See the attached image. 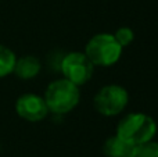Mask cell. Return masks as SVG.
<instances>
[{
  "label": "cell",
  "mask_w": 158,
  "mask_h": 157,
  "mask_svg": "<svg viewBox=\"0 0 158 157\" xmlns=\"http://www.w3.org/2000/svg\"><path fill=\"white\" fill-rule=\"evenodd\" d=\"M122 49L114 35L111 33H97L94 35L85 47V54L87 56L93 66L110 67L121 58Z\"/></svg>",
  "instance_id": "3"
},
{
  "label": "cell",
  "mask_w": 158,
  "mask_h": 157,
  "mask_svg": "<svg viewBox=\"0 0 158 157\" xmlns=\"http://www.w3.org/2000/svg\"><path fill=\"white\" fill-rule=\"evenodd\" d=\"M157 134V124L150 116L144 113H131L119 121L117 136L132 146L153 141Z\"/></svg>",
  "instance_id": "1"
},
{
  "label": "cell",
  "mask_w": 158,
  "mask_h": 157,
  "mask_svg": "<svg viewBox=\"0 0 158 157\" xmlns=\"http://www.w3.org/2000/svg\"><path fill=\"white\" fill-rule=\"evenodd\" d=\"M13 72L21 79H32L40 72V61L35 56H24L15 60Z\"/></svg>",
  "instance_id": "7"
},
{
  "label": "cell",
  "mask_w": 158,
  "mask_h": 157,
  "mask_svg": "<svg viewBox=\"0 0 158 157\" xmlns=\"http://www.w3.org/2000/svg\"><path fill=\"white\" fill-rule=\"evenodd\" d=\"M103 152L107 157H132L133 146L122 141L119 136L114 135L106 141Z\"/></svg>",
  "instance_id": "8"
},
{
  "label": "cell",
  "mask_w": 158,
  "mask_h": 157,
  "mask_svg": "<svg viewBox=\"0 0 158 157\" xmlns=\"http://www.w3.org/2000/svg\"><path fill=\"white\" fill-rule=\"evenodd\" d=\"M43 99L49 111L54 114H67L78 106L81 92L75 83L64 78L54 81L47 86Z\"/></svg>",
  "instance_id": "2"
},
{
  "label": "cell",
  "mask_w": 158,
  "mask_h": 157,
  "mask_svg": "<svg viewBox=\"0 0 158 157\" xmlns=\"http://www.w3.org/2000/svg\"><path fill=\"white\" fill-rule=\"evenodd\" d=\"M93 70H94L93 63L85 53L81 52L68 53L61 61V72L64 78L77 86L89 82L93 75Z\"/></svg>",
  "instance_id": "5"
},
{
  "label": "cell",
  "mask_w": 158,
  "mask_h": 157,
  "mask_svg": "<svg viewBox=\"0 0 158 157\" xmlns=\"http://www.w3.org/2000/svg\"><path fill=\"white\" fill-rule=\"evenodd\" d=\"M132 157H158V143L148 141L146 143L133 146Z\"/></svg>",
  "instance_id": "10"
},
{
  "label": "cell",
  "mask_w": 158,
  "mask_h": 157,
  "mask_svg": "<svg viewBox=\"0 0 158 157\" xmlns=\"http://www.w3.org/2000/svg\"><path fill=\"white\" fill-rule=\"evenodd\" d=\"M15 110L21 118L31 122L42 121L49 113L44 99L33 93H27L18 97L15 103Z\"/></svg>",
  "instance_id": "6"
},
{
  "label": "cell",
  "mask_w": 158,
  "mask_h": 157,
  "mask_svg": "<svg viewBox=\"0 0 158 157\" xmlns=\"http://www.w3.org/2000/svg\"><path fill=\"white\" fill-rule=\"evenodd\" d=\"M15 60V54L8 47L0 45V77H6L13 72Z\"/></svg>",
  "instance_id": "9"
},
{
  "label": "cell",
  "mask_w": 158,
  "mask_h": 157,
  "mask_svg": "<svg viewBox=\"0 0 158 157\" xmlns=\"http://www.w3.org/2000/svg\"><path fill=\"white\" fill-rule=\"evenodd\" d=\"M129 95L125 88L119 85H107L98 89L93 99V104L97 113L106 117H114L126 107Z\"/></svg>",
  "instance_id": "4"
},
{
  "label": "cell",
  "mask_w": 158,
  "mask_h": 157,
  "mask_svg": "<svg viewBox=\"0 0 158 157\" xmlns=\"http://www.w3.org/2000/svg\"><path fill=\"white\" fill-rule=\"evenodd\" d=\"M114 38L117 39V42L122 47H126V46H129V45L133 42L135 33H133V31H132L131 28L122 27V28H119V29L114 33Z\"/></svg>",
  "instance_id": "11"
}]
</instances>
